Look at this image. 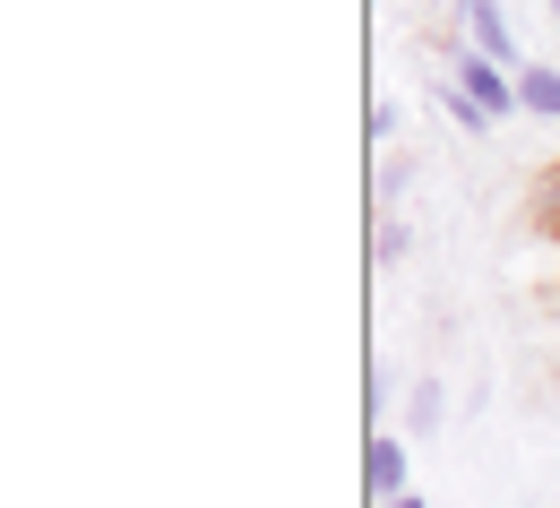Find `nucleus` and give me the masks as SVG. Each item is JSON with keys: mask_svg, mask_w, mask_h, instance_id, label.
<instances>
[{"mask_svg": "<svg viewBox=\"0 0 560 508\" xmlns=\"http://www.w3.org/2000/svg\"><path fill=\"white\" fill-rule=\"evenodd\" d=\"M406 181H415L406 164H380V181H371V190H380V208H397V190H406Z\"/></svg>", "mask_w": 560, "mask_h": 508, "instance_id": "9d476101", "label": "nucleus"}, {"mask_svg": "<svg viewBox=\"0 0 560 508\" xmlns=\"http://www.w3.org/2000/svg\"><path fill=\"white\" fill-rule=\"evenodd\" d=\"M440 423H448V388H440V379H415V388H406V432H440Z\"/></svg>", "mask_w": 560, "mask_h": 508, "instance_id": "39448f33", "label": "nucleus"}, {"mask_svg": "<svg viewBox=\"0 0 560 508\" xmlns=\"http://www.w3.org/2000/svg\"><path fill=\"white\" fill-rule=\"evenodd\" d=\"M448 113H457V130L509 121L517 113V78L500 61H483V52H466V44H448Z\"/></svg>", "mask_w": 560, "mask_h": 508, "instance_id": "f257e3e1", "label": "nucleus"}, {"mask_svg": "<svg viewBox=\"0 0 560 508\" xmlns=\"http://www.w3.org/2000/svg\"><path fill=\"white\" fill-rule=\"evenodd\" d=\"M406 465H415V457H406V439H397V432H371V448H362V492H371V508L397 500V492H415V483H406Z\"/></svg>", "mask_w": 560, "mask_h": 508, "instance_id": "7ed1b4c3", "label": "nucleus"}, {"mask_svg": "<svg viewBox=\"0 0 560 508\" xmlns=\"http://www.w3.org/2000/svg\"><path fill=\"white\" fill-rule=\"evenodd\" d=\"M397 397H406V388H397V370H388V363H371V370H362V414H371V432H380V414H388Z\"/></svg>", "mask_w": 560, "mask_h": 508, "instance_id": "423d86ee", "label": "nucleus"}, {"mask_svg": "<svg viewBox=\"0 0 560 508\" xmlns=\"http://www.w3.org/2000/svg\"><path fill=\"white\" fill-rule=\"evenodd\" d=\"M517 113L560 121V70H552V61H526V70H517Z\"/></svg>", "mask_w": 560, "mask_h": 508, "instance_id": "20e7f679", "label": "nucleus"}, {"mask_svg": "<svg viewBox=\"0 0 560 508\" xmlns=\"http://www.w3.org/2000/svg\"><path fill=\"white\" fill-rule=\"evenodd\" d=\"M371 259H380V268L406 259V216H380V224H371Z\"/></svg>", "mask_w": 560, "mask_h": 508, "instance_id": "0eeeda50", "label": "nucleus"}, {"mask_svg": "<svg viewBox=\"0 0 560 508\" xmlns=\"http://www.w3.org/2000/svg\"><path fill=\"white\" fill-rule=\"evenodd\" d=\"M535 224H544V233H560V164L544 173V190H535Z\"/></svg>", "mask_w": 560, "mask_h": 508, "instance_id": "1a4fd4ad", "label": "nucleus"}, {"mask_svg": "<svg viewBox=\"0 0 560 508\" xmlns=\"http://www.w3.org/2000/svg\"><path fill=\"white\" fill-rule=\"evenodd\" d=\"M457 26H466V52L500 61L509 78L526 70V61H517V35H509V17H500V0H457Z\"/></svg>", "mask_w": 560, "mask_h": 508, "instance_id": "f03ea898", "label": "nucleus"}, {"mask_svg": "<svg viewBox=\"0 0 560 508\" xmlns=\"http://www.w3.org/2000/svg\"><path fill=\"white\" fill-rule=\"evenodd\" d=\"M397 121H406L397 104H371V113H362V139H371V146H388V139H397Z\"/></svg>", "mask_w": 560, "mask_h": 508, "instance_id": "6e6552de", "label": "nucleus"}, {"mask_svg": "<svg viewBox=\"0 0 560 508\" xmlns=\"http://www.w3.org/2000/svg\"><path fill=\"white\" fill-rule=\"evenodd\" d=\"M552 26H560V0H552Z\"/></svg>", "mask_w": 560, "mask_h": 508, "instance_id": "f8f14e48", "label": "nucleus"}, {"mask_svg": "<svg viewBox=\"0 0 560 508\" xmlns=\"http://www.w3.org/2000/svg\"><path fill=\"white\" fill-rule=\"evenodd\" d=\"M380 508H422V500H415V492H397V500H380Z\"/></svg>", "mask_w": 560, "mask_h": 508, "instance_id": "9b49d317", "label": "nucleus"}]
</instances>
